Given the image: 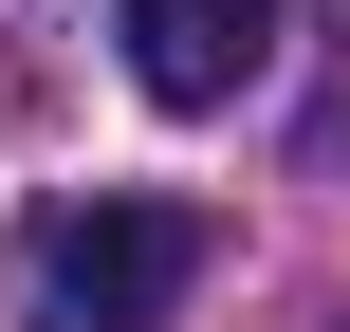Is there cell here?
I'll return each instance as SVG.
<instances>
[{
    "label": "cell",
    "mask_w": 350,
    "mask_h": 332,
    "mask_svg": "<svg viewBox=\"0 0 350 332\" xmlns=\"http://www.w3.org/2000/svg\"><path fill=\"white\" fill-rule=\"evenodd\" d=\"M185 277H203V203H166V185H92V203L18 222L0 314H18V332H166Z\"/></svg>",
    "instance_id": "obj_1"
},
{
    "label": "cell",
    "mask_w": 350,
    "mask_h": 332,
    "mask_svg": "<svg viewBox=\"0 0 350 332\" xmlns=\"http://www.w3.org/2000/svg\"><path fill=\"white\" fill-rule=\"evenodd\" d=\"M111 37H129V74L166 111H240L258 55H277V0H111Z\"/></svg>",
    "instance_id": "obj_2"
}]
</instances>
